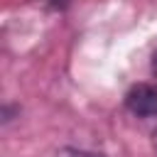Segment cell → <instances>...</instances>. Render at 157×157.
Here are the masks:
<instances>
[{
    "label": "cell",
    "mask_w": 157,
    "mask_h": 157,
    "mask_svg": "<svg viewBox=\"0 0 157 157\" xmlns=\"http://www.w3.org/2000/svg\"><path fill=\"white\" fill-rule=\"evenodd\" d=\"M56 157H105L101 152H88V150H76V147H64Z\"/></svg>",
    "instance_id": "7a4b0ae2"
},
{
    "label": "cell",
    "mask_w": 157,
    "mask_h": 157,
    "mask_svg": "<svg viewBox=\"0 0 157 157\" xmlns=\"http://www.w3.org/2000/svg\"><path fill=\"white\" fill-rule=\"evenodd\" d=\"M152 145H155V147H157V128H155V130H152Z\"/></svg>",
    "instance_id": "277c9868"
},
{
    "label": "cell",
    "mask_w": 157,
    "mask_h": 157,
    "mask_svg": "<svg viewBox=\"0 0 157 157\" xmlns=\"http://www.w3.org/2000/svg\"><path fill=\"white\" fill-rule=\"evenodd\" d=\"M125 108L137 118H152L157 115V86L152 83H137L125 93Z\"/></svg>",
    "instance_id": "6da1fadb"
},
{
    "label": "cell",
    "mask_w": 157,
    "mask_h": 157,
    "mask_svg": "<svg viewBox=\"0 0 157 157\" xmlns=\"http://www.w3.org/2000/svg\"><path fill=\"white\" fill-rule=\"evenodd\" d=\"M152 71H155V74H157V52H155V54H152Z\"/></svg>",
    "instance_id": "3957f363"
}]
</instances>
